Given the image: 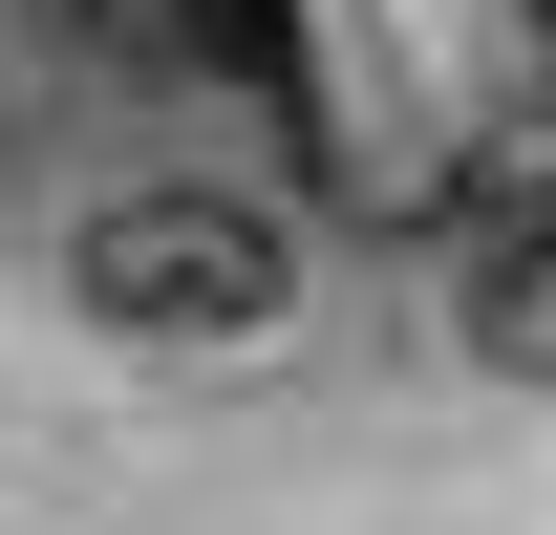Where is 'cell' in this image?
Listing matches in <instances>:
<instances>
[{
    "label": "cell",
    "instance_id": "cell-1",
    "mask_svg": "<svg viewBox=\"0 0 556 535\" xmlns=\"http://www.w3.org/2000/svg\"><path fill=\"white\" fill-rule=\"evenodd\" d=\"M65 322L86 343H278V322H300V214H278V194H214V172L108 194L65 236Z\"/></svg>",
    "mask_w": 556,
    "mask_h": 535
},
{
    "label": "cell",
    "instance_id": "cell-2",
    "mask_svg": "<svg viewBox=\"0 0 556 535\" xmlns=\"http://www.w3.org/2000/svg\"><path fill=\"white\" fill-rule=\"evenodd\" d=\"M471 364L492 386H556V214H514V236L471 258Z\"/></svg>",
    "mask_w": 556,
    "mask_h": 535
},
{
    "label": "cell",
    "instance_id": "cell-3",
    "mask_svg": "<svg viewBox=\"0 0 556 535\" xmlns=\"http://www.w3.org/2000/svg\"><path fill=\"white\" fill-rule=\"evenodd\" d=\"M43 43H86V65H193V22L214 0H22Z\"/></svg>",
    "mask_w": 556,
    "mask_h": 535
},
{
    "label": "cell",
    "instance_id": "cell-4",
    "mask_svg": "<svg viewBox=\"0 0 556 535\" xmlns=\"http://www.w3.org/2000/svg\"><path fill=\"white\" fill-rule=\"evenodd\" d=\"M535 22H556V0H535Z\"/></svg>",
    "mask_w": 556,
    "mask_h": 535
}]
</instances>
